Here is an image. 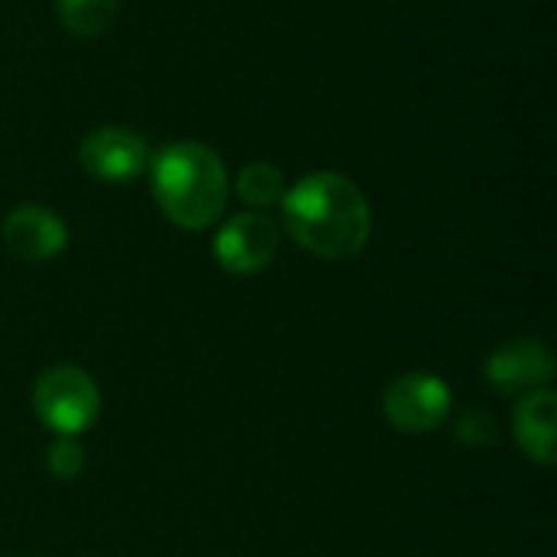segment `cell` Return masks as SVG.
<instances>
[{"instance_id":"7c38bea8","label":"cell","mask_w":557,"mask_h":557,"mask_svg":"<svg viewBox=\"0 0 557 557\" xmlns=\"http://www.w3.org/2000/svg\"><path fill=\"white\" fill-rule=\"evenodd\" d=\"M457 437H460V444H467V447H493L496 441H499V424L493 421V414L490 411H483V408H467L460 418H457Z\"/></svg>"},{"instance_id":"8992f818","label":"cell","mask_w":557,"mask_h":557,"mask_svg":"<svg viewBox=\"0 0 557 557\" xmlns=\"http://www.w3.org/2000/svg\"><path fill=\"white\" fill-rule=\"evenodd\" d=\"M555 379V356L542 339L519 336L503 343L486 359V382L499 395H529L535 388H548Z\"/></svg>"},{"instance_id":"3957f363","label":"cell","mask_w":557,"mask_h":557,"mask_svg":"<svg viewBox=\"0 0 557 557\" xmlns=\"http://www.w3.org/2000/svg\"><path fill=\"white\" fill-rule=\"evenodd\" d=\"M36 418L59 437H78L98 418L101 395L88 372L75 366H52L33 388Z\"/></svg>"},{"instance_id":"5b68a950","label":"cell","mask_w":557,"mask_h":557,"mask_svg":"<svg viewBox=\"0 0 557 557\" xmlns=\"http://www.w3.org/2000/svg\"><path fill=\"white\" fill-rule=\"evenodd\" d=\"M277 225L261 215V212H242L232 215L212 242V255L215 261L228 271V274H261L274 255H277Z\"/></svg>"},{"instance_id":"7a4b0ae2","label":"cell","mask_w":557,"mask_h":557,"mask_svg":"<svg viewBox=\"0 0 557 557\" xmlns=\"http://www.w3.org/2000/svg\"><path fill=\"white\" fill-rule=\"evenodd\" d=\"M153 196L160 212L189 232H202L219 222L228 202V173L222 157L199 144L180 140L153 157Z\"/></svg>"},{"instance_id":"30bf717a","label":"cell","mask_w":557,"mask_h":557,"mask_svg":"<svg viewBox=\"0 0 557 557\" xmlns=\"http://www.w3.org/2000/svg\"><path fill=\"white\" fill-rule=\"evenodd\" d=\"M235 193L245 206L251 209H268V206H277L287 193V183H284V173L271 163H248L238 180H235Z\"/></svg>"},{"instance_id":"ba28073f","label":"cell","mask_w":557,"mask_h":557,"mask_svg":"<svg viewBox=\"0 0 557 557\" xmlns=\"http://www.w3.org/2000/svg\"><path fill=\"white\" fill-rule=\"evenodd\" d=\"M3 245L20 261H49L65 251L69 228L46 206H16L3 219Z\"/></svg>"},{"instance_id":"9c48e42d","label":"cell","mask_w":557,"mask_h":557,"mask_svg":"<svg viewBox=\"0 0 557 557\" xmlns=\"http://www.w3.org/2000/svg\"><path fill=\"white\" fill-rule=\"evenodd\" d=\"M555 428H557V395L552 388H535L522 395L512 414V434L519 450L542 463L555 467Z\"/></svg>"},{"instance_id":"277c9868","label":"cell","mask_w":557,"mask_h":557,"mask_svg":"<svg viewBox=\"0 0 557 557\" xmlns=\"http://www.w3.org/2000/svg\"><path fill=\"white\" fill-rule=\"evenodd\" d=\"M382 408L395 431L431 434L450 418L454 395L444 379H437L431 372H408V375H398L385 388Z\"/></svg>"},{"instance_id":"52a82bcc","label":"cell","mask_w":557,"mask_h":557,"mask_svg":"<svg viewBox=\"0 0 557 557\" xmlns=\"http://www.w3.org/2000/svg\"><path fill=\"white\" fill-rule=\"evenodd\" d=\"M147 140L127 127H98L78 144L82 166L101 183H127L147 166Z\"/></svg>"},{"instance_id":"6da1fadb","label":"cell","mask_w":557,"mask_h":557,"mask_svg":"<svg viewBox=\"0 0 557 557\" xmlns=\"http://www.w3.org/2000/svg\"><path fill=\"white\" fill-rule=\"evenodd\" d=\"M290 238L326 261L356 258L372 235V209L362 189L343 173H310L281 199Z\"/></svg>"},{"instance_id":"8fae6325","label":"cell","mask_w":557,"mask_h":557,"mask_svg":"<svg viewBox=\"0 0 557 557\" xmlns=\"http://www.w3.org/2000/svg\"><path fill=\"white\" fill-rule=\"evenodd\" d=\"M59 23L75 36H98L117 16V0H55Z\"/></svg>"},{"instance_id":"4fadbf2b","label":"cell","mask_w":557,"mask_h":557,"mask_svg":"<svg viewBox=\"0 0 557 557\" xmlns=\"http://www.w3.org/2000/svg\"><path fill=\"white\" fill-rule=\"evenodd\" d=\"M46 467L55 480H75L85 470V450L75 437H59L46 454Z\"/></svg>"}]
</instances>
